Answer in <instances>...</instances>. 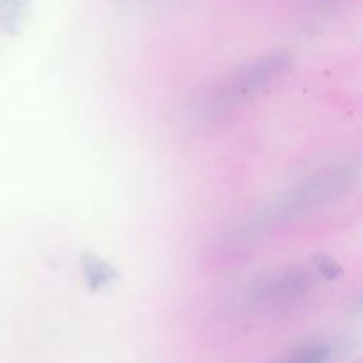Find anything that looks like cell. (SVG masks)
Instances as JSON below:
<instances>
[{
  "label": "cell",
  "instance_id": "6da1fadb",
  "mask_svg": "<svg viewBox=\"0 0 363 363\" xmlns=\"http://www.w3.org/2000/svg\"><path fill=\"white\" fill-rule=\"evenodd\" d=\"M287 66H289V55L280 52L241 67L240 71L230 74L222 91L213 99L215 112L220 113L222 110L233 108L240 101H245L248 96L259 92L269 82L275 80L279 74H282L287 69Z\"/></svg>",
  "mask_w": 363,
  "mask_h": 363
},
{
  "label": "cell",
  "instance_id": "7a4b0ae2",
  "mask_svg": "<svg viewBox=\"0 0 363 363\" xmlns=\"http://www.w3.org/2000/svg\"><path fill=\"white\" fill-rule=\"evenodd\" d=\"M353 177L351 170L333 169L305 181L280 202L275 211L277 218H294L298 215H305L311 209L319 208L325 202L335 199L337 195L344 194L353 183Z\"/></svg>",
  "mask_w": 363,
  "mask_h": 363
},
{
  "label": "cell",
  "instance_id": "3957f363",
  "mask_svg": "<svg viewBox=\"0 0 363 363\" xmlns=\"http://www.w3.org/2000/svg\"><path fill=\"white\" fill-rule=\"evenodd\" d=\"M314 275L307 269L291 268L272 277L255 289L254 301L259 307L280 311L298 303L314 286Z\"/></svg>",
  "mask_w": 363,
  "mask_h": 363
},
{
  "label": "cell",
  "instance_id": "277c9868",
  "mask_svg": "<svg viewBox=\"0 0 363 363\" xmlns=\"http://www.w3.org/2000/svg\"><path fill=\"white\" fill-rule=\"evenodd\" d=\"M32 0H0V30L16 35L30 13Z\"/></svg>",
  "mask_w": 363,
  "mask_h": 363
},
{
  "label": "cell",
  "instance_id": "5b68a950",
  "mask_svg": "<svg viewBox=\"0 0 363 363\" xmlns=\"http://www.w3.org/2000/svg\"><path fill=\"white\" fill-rule=\"evenodd\" d=\"M82 266H84L85 279H87L89 286L92 289H101V287L108 286V284L116 280V272H113L112 266H108L105 261L96 257V255H85L82 259Z\"/></svg>",
  "mask_w": 363,
  "mask_h": 363
},
{
  "label": "cell",
  "instance_id": "8992f818",
  "mask_svg": "<svg viewBox=\"0 0 363 363\" xmlns=\"http://www.w3.org/2000/svg\"><path fill=\"white\" fill-rule=\"evenodd\" d=\"M332 354V347L326 344H311L293 351L279 363H330Z\"/></svg>",
  "mask_w": 363,
  "mask_h": 363
},
{
  "label": "cell",
  "instance_id": "52a82bcc",
  "mask_svg": "<svg viewBox=\"0 0 363 363\" xmlns=\"http://www.w3.org/2000/svg\"><path fill=\"white\" fill-rule=\"evenodd\" d=\"M314 262H315V268L319 269V273H321L325 279L332 280L340 273L339 264H337L335 261H332L330 257H326V255H318V257L314 259Z\"/></svg>",
  "mask_w": 363,
  "mask_h": 363
}]
</instances>
